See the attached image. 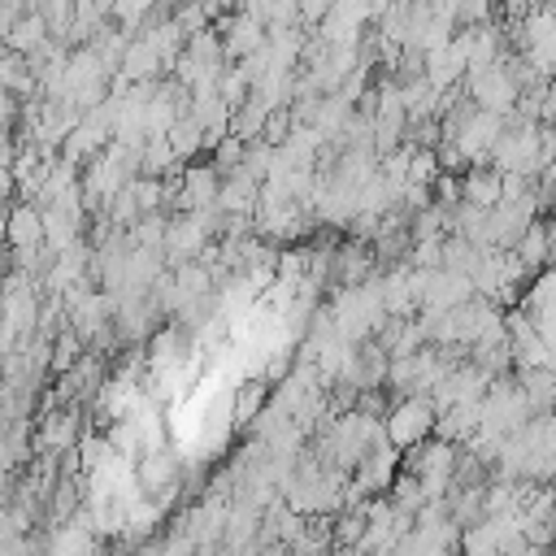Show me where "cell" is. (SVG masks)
Instances as JSON below:
<instances>
[{
    "label": "cell",
    "instance_id": "1",
    "mask_svg": "<svg viewBox=\"0 0 556 556\" xmlns=\"http://www.w3.org/2000/svg\"><path fill=\"white\" fill-rule=\"evenodd\" d=\"M217 230H222V213H217V208L174 213V217L165 222V239H161V256H165V265L200 261V252L217 239Z\"/></svg>",
    "mask_w": 556,
    "mask_h": 556
},
{
    "label": "cell",
    "instance_id": "2",
    "mask_svg": "<svg viewBox=\"0 0 556 556\" xmlns=\"http://www.w3.org/2000/svg\"><path fill=\"white\" fill-rule=\"evenodd\" d=\"M434 430V404L426 395H400L387 413H382V434L395 452H408L417 443H426Z\"/></svg>",
    "mask_w": 556,
    "mask_h": 556
},
{
    "label": "cell",
    "instance_id": "3",
    "mask_svg": "<svg viewBox=\"0 0 556 556\" xmlns=\"http://www.w3.org/2000/svg\"><path fill=\"white\" fill-rule=\"evenodd\" d=\"M460 87H465V100L473 104V109H482V113H495V117H508L513 113V104H517V83H513V74L504 70V56L495 61V65H486V70H473V74H465L460 78Z\"/></svg>",
    "mask_w": 556,
    "mask_h": 556
},
{
    "label": "cell",
    "instance_id": "4",
    "mask_svg": "<svg viewBox=\"0 0 556 556\" xmlns=\"http://www.w3.org/2000/svg\"><path fill=\"white\" fill-rule=\"evenodd\" d=\"M78 439H83V408H78V404H61V408H52V413H39L30 452H35V456H61V452H70Z\"/></svg>",
    "mask_w": 556,
    "mask_h": 556
},
{
    "label": "cell",
    "instance_id": "5",
    "mask_svg": "<svg viewBox=\"0 0 556 556\" xmlns=\"http://www.w3.org/2000/svg\"><path fill=\"white\" fill-rule=\"evenodd\" d=\"M395 469H400V452H395L391 443H378V447H369V452L361 456V465L348 473V486H352L361 500H374V495H382V491L391 486Z\"/></svg>",
    "mask_w": 556,
    "mask_h": 556
},
{
    "label": "cell",
    "instance_id": "6",
    "mask_svg": "<svg viewBox=\"0 0 556 556\" xmlns=\"http://www.w3.org/2000/svg\"><path fill=\"white\" fill-rule=\"evenodd\" d=\"M365 26H369V9H365V0H334V4L326 9V17L317 22V39H321L326 48L361 43Z\"/></svg>",
    "mask_w": 556,
    "mask_h": 556
},
{
    "label": "cell",
    "instance_id": "7",
    "mask_svg": "<svg viewBox=\"0 0 556 556\" xmlns=\"http://www.w3.org/2000/svg\"><path fill=\"white\" fill-rule=\"evenodd\" d=\"M178 117H187V87H178L174 78L156 83L148 104H143V139H165V130Z\"/></svg>",
    "mask_w": 556,
    "mask_h": 556
},
{
    "label": "cell",
    "instance_id": "8",
    "mask_svg": "<svg viewBox=\"0 0 556 556\" xmlns=\"http://www.w3.org/2000/svg\"><path fill=\"white\" fill-rule=\"evenodd\" d=\"M465 70H469V65H465V39H460V35H452L447 43L421 52V78H426L434 91H452V87H460Z\"/></svg>",
    "mask_w": 556,
    "mask_h": 556
},
{
    "label": "cell",
    "instance_id": "9",
    "mask_svg": "<svg viewBox=\"0 0 556 556\" xmlns=\"http://www.w3.org/2000/svg\"><path fill=\"white\" fill-rule=\"evenodd\" d=\"M217 187H222V174H217L213 165H182L169 208H178V213H200V208H213Z\"/></svg>",
    "mask_w": 556,
    "mask_h": 556
},
{
    "label": "cell",
    "instance_id": "10",
    "mask_svg": "<svg viewBox=\"0 0 556 556\" xmlns=\"http://www.w3.org/2000/svg\"><path fill=\"white\" fill-rule=\"evenodd\" d=\"M473 295V287H469V278L465 274H456V269H430V278H426V291H421V304H417V313H447V308H456V304H465Z\"/></svg>",
    "mask_w": 556,
    "mask_h": 556
},
{
    "label": "cell",
    "instance_id": "11",
    "mask_svg": "<svg viewBox=\"0 0 556 556\" xmlns=\"http://www.w3.org/2000/svg\"><path fill=\"white\" fill-rule=\"evenodd\" d=\"M178 473H182V456L174 447H156V452L135 456V486L143 495H156L165 486H178Z\"/></svg>",
    "mask_w": 556,
    "mask_h": 556
},
{
    "label": "cell",
    "instance_id": "12",
    "mask_svg": "<svg viewBox=\"0 0 556 556\" xmlns=\"http://www.w3.org/2000/svg\"><path fill=\"white\" fill-rule=\"evenodd\" d=\"M256 195H261V182H252L248 174L230 169V174H222V187H217L213 208H217L222 217H252Z\"/></svg>",
    "mask_w": 556,
    "mask_h": 556
},
{
    "label": "cell",
    "instance_id": "13",
    "mask_svg": "<svg viewBox=\"0 0 556 556\" xmlns=\"http://www.w3.org/2000/svg\"><path fill=\"white\" fill-rule=\"evenodd\" d=\"M530 274H539V269H547V252H552V226H547V213H539L526 230H521V239L508 248Z\"/></svg>",
    "mask_w": 556,
    "mask_h": 556
},
{
    "label": "cell",
    "instance_id": "14",
    "mask_svg": "<svg viewBox=\"0 0 556 556\" xmlns=\"http://www.w3.org/2000/svg\"><path fill=\"white\" fill-rule=\"evenodd\" d=\"M4 243H9V252H22V248H39V243H43V226H39V208H35V204L9 208Z\"/></svg>",
    "mask_w": 556,
    "mask_h": 556
},
{
    "label": "cell",
    "instance_id": "15",
    "mask_svg": "<svg viewBox=\"0 0 556 556\" xmlns=\"http://www.w3.org/2000/svg\"><path fill=\"white\" fill-rule=\"evenodd\" d=\"M265 400H269V387H265L261 378H243V382L226 395L230 426H252V421H256V413L265 408Z\"/></svg>",
    "mask_w": 556,
    "mask_h": 556
},
{
    "label": "cell",
    "instance_id": "16",
    "mask_svg": "<svg viewBox=\"0 0 556 556\" xmlns=\"http://www.w3.org/2000/svg\"><path fill=\"white\" fill-rule=\"evenodd\" d=\"M430 434L460 447L469 434H478V404H452V408L434 413V430Z\"/></svg>",
    "mask_w": 556,
    "mask_h": 556
},
{
    "label": "cell",
    "instance_id": "17",
    "mask_svg": "<svg viewBox=\"0 0 556 556\" xmlns=\"http://www.w3.org/2000/svg\"><path fill=\"white\" fill-rule=\"evenodd\" d=\"M460 204H473V208L500 204V174L486 165H469L460 174Z\"/></svg>",
    "mask_w": 556,
    "mask_h": 556
},
{
    "label": "cell",
    "instance_id": "18",
    "mask_svg": "<svg viewBox=\"0 0 556 556\" xmlns=\"http://www.w3.org/2000/svg\"><path fill=\"white\" fill-rule=\"evenodd\" d=\"M117 74H122L126 83H156L165 70H161V56H156L143 39H130V43H126V52H122Z\"/></svg>",
    "mask_w": 556,
    "mask_h": 556
},
{
    "label": "cell",
    "instance_id": "19",
    "mask_svg": "<svg viewBox=\"0 0 556 556\" xmlns=\"http://www.w3.org/2000/svg\"><path fill=\"white\" fill-rule=\"evenodd\" d=\"M43 39H48V26H43V17H39V13H22V17L9 26V35H4V52L30 56V52H35Z\"/></svg>",
    "mask_w": 556,
    "mask_h": 556
},
{
    "label": "cell",
    "instance_id": "20",
    "mask_svg": "<svg viewBox=\"0 0 556 556\" xmlns=\"http://www.w3.org/2000/svg\"><path fill=\"white\" fill-rule=\"evenodd\" d=\"M0 87H4L13 100H30V96H35L30 61L17 56V52H0Z\"/></svg>",
    "mask_w": 556,
    "mask_h": 556
},
{
    "label": "cell",
    "instance_id": "21",
    "mask_svg": "<svg viewBox=\"0 0 556 556\" xmlns=\"http://www.w3.org/2000/svg\"><path fill=\"white\" fill-rule=\"evenodd\" d=\"M513 382L521 387V395H526V404H530V413L539 417V413H547L552 408V369H517L513 374Z\"/></svg>",
    "mask_w": 556,
    "mask_h": 556
},
{
    "label": "cell",
    "instance_id": "22",
    "mask_svg": "<svg viewBox=\"0 0 556 556\" xmlns=\"http://www.w3.org/2000/svg\"><path fill=\"white\" fill-rule=\"evenodd\" d=\"M265 113H269V109L248 91V100H243L239 109H230V135L243 139V143H256V139H261V126H265Z\"/></svg>",
    "mask_w": 556,
    "mask_h": 556
},
{
    "label": "cell",
    "instance_id": "23",
    "mask_svg": "<svg viewBox=\"0 0 556 556\" xmlns=\"http://www.w3.org/2000/svg\"><path fill=\"white\" fill-rule=\"evenodd\" d=\"M165 143H169V152H174V161H191L195 152H204V135H200V126L191 122V117H178L169 130H165Z\"/></svg>",
    "mask_w": 556,
    "mask_h": 556
},
{
    "label": "cell",
    "instance_id": "24",
    "mask_svg": "<svg viewBox=\"0 0 556 556\" xmlns=\"http://www.w3.org/2000/svg\"><path fill=\"white\" fill-rule=\"evenodd\" d=\"M83 352H87V343H83V339H78V334H74L70 326H65V330H56V334H52L48 369H52V374H65V369H70V365H74V361H78Z\"/></svg>",
    "mask_w": 556,
    "mask_h": 556
},
{
    "label": "cell",
    "instance_id": "25",
    "mask_svg": "<svg viewBox=\"0 0 556 556\" xmlns=\"http://www.w3.org/2000/svg\"><path fill=\"white\" fill-rule=\"evenodd\" d=\"M39 17H43V26H48L52 39H65V30L74 22V0H43Z\"/></svg>",
    "mask_w": 556,
    "mask_h": 556
},
{
    "label": "cell",
    "instance_id": "26",
    "mask_svg": "<svg viewBox=\"0 0 556 556\" xmlns=\"http://www.w3.org/2000/svg\"><path fill=\"white\" fill-rule=\"evenodd\" d=\"M491 4L495 0H452L456 26H482V22H491Z\"/></svg>",
    "mask_w": 556,
    "mask_h": 556
},
{
    "label": "cell",
    "instance_id": "27",
    "mask_svg": "<svg viewBox=\"0 0 556 556\" xmlns=\"http://www.w3.org/2000/svg\"><path fill=\"white\" fill-rule=\"evenodd\" d=\"M287 130H291V113H287V109H269V113H265V126H261V143L278 148V143L287 139Z\"/></svg>",
    "mask_w": 556,
    "mask_h": 556
},
{
    "label": "cell",
    "instance_id": "28",
    "mask_svg": "<svg viewBox=\"0 0 556 556\" xmlns=\"http://www.w3.org/2000/svg\"><path fill=\"white\" fill-rule=\"evenodd\" d=\"M13 191H17V187H13V174H9V165H0V204H9Z\"/></svg>",
    "mask_w": 556,
    "mask_h": 556
},
{
    "label": "cell",
    "instance_id": "29",
    "mask_svg": "<svg viewBox=\"0 0 556 556\" xmlns=\"http://www.w3.org/2000/svg\"><path fill=\"white\" fill-rule=\"evenodd\" d=\"M4 222H9V204H0V243H4Z\"/></svg>",
    "mask_w": 556,
    "mask_h": 556
}]
</instances>
